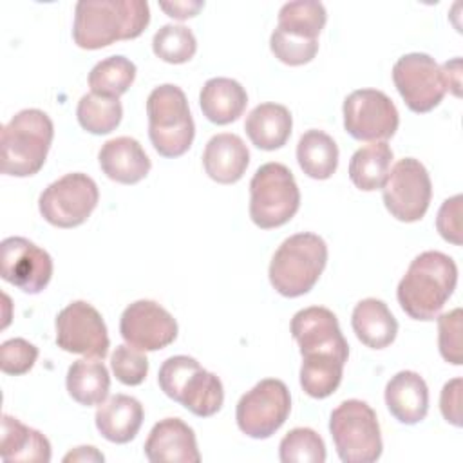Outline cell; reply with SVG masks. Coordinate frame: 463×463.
Listing matches in <instances>:
<instances>
[{
	"mask_svg": "<svg viewBox=\"0 0 463 463\" xmlns=\"http://www.w3.org/2000/svg\"><path fill=\"white\" fill-rule=\"evenodd\" d=\"M172 400L199 418L213 416L221 411L224 402L222 382L217 374L197 365L179 385Z\"/></svg>",
	"mask_w": 463,
	"mask_h": 463,
	"instance_id": "cell-26",
	"label": "cell"
},
{
	"mask_svg": "<svg viewBox=\"0 0 463 463\" xmlns=\"http://www.w3.org/2000/svg\"><path fill=\"white\" fill-rule=\"evenodd\" d=\"M159 7L175 20H186L195 16L203 7L204 2L201 0H179V2H159Z\"/></svg>",
	"mask_w": 463,
	"mask_h": 463,
	"instance_id": "cell-42",
	"label": "cell"
},
{
	"mask_svg": "<svg viewBox=\"0 0 463 463\" xmlns=\"http://www.w3.org/2000/svg\"><path fill=\"white\" fill-rule=\"evenodd\" d=\"M461 391H463V380L452 378L443 385L441 396H439L441 414L454 427H461L463 423L461 421Z\"/></svg>",
	"mask_w": 463,
	"mask_h": 463,
	"instance_id": "cell-41",
	"label": "cell"
},
{
	"mask_svg": "<svg viewBox=\"0 0 463 463\" xmlns=\"http://www.w3.org/2000/svg\"><path fill=\"white\" fill-rule=\"evenodd\" d=\"M0 432V458L5 463L51 461V443L40 430L24 425L20 420L9 414H4Z\"/></svg>",
	"mask_w": 463,
	"mask_h": 463,
	"instance_id": "cell-22",
	"label": "cell"
},
{
	"mask_svg": "<svg viewBox=\"0 0 463 463\" xmlns=\"http://www.w3.org/2000/svg\"><path fill=\"white\" fill-rule=\"evenodd\" d=\"M136 80V65L121 54L98 61L89 74L90 92L103 98L118 99Z\"/></svg>",
	"mask_w": 463,
	"mask_h": 463,
	"instance_id": "cell-32",
	"label": "cell"
},
{
	"mask_svg": "<svg viewBox=\"0 0 463 463\" xmlns=\"http://www.w3.org/2000/svg\"><path fill=\"white\" fill-rule=\"evenodd\" d=\"M392 81L405 105L416 114L436 109L447 92L439 65L425 52L402 56L392 67Z\"/></svg>",
	"mask_w": 463,
	"mask_h": 463,
	"instance_id": "cell-13",
	"label": "cell"
},
{
	"mask_svg": "<svg viewBox=\"0 0 463 463\" xmlns=\"http://www.w3.org/2000/svg\"><path fill=\"white\" fill-rule=\"evenodd\" d=\"M51 255L25 237H7L0 244V277L22 289L36 295L47 288L52 277Z\"/></svg>",
	"mask_w": 463,
	"mask_h": 463,
	"instance_id": "cell-14",
	"label": "cell"
},
{
	"mask_svg": "<svg viewBox=\"0 0 463 463\" xmlns=\"http://www.w3.org/2000/svg\"><path fill=\"white\" fill-rule=\"evenodd\" d=\"M387 212L402 222L420 221L430 204L432 183L427 168L414 157L400 159L382 186Z\"/></svg>",
	"mask_w": 463,
	"mask_h": 463,
	"instance_id": "cell-10",
	"label": "cell"
},
{
	"mask_svg": "<svg viewBox=\"0 0 463 463\" xmlns=\"http://www.w3.org/2000/svg\"><path fill=\"white\" fill-rule=\"evenodd\" d=\"M145 456L152 463L201 461L195 432L181 418H165L152 427L145 441Z\"/></svg>",
	"mask_w": 463,
	"mask_h": 463,
	"instance_id": "cell-17",
	"label": "cell"
},
{
	"mask_svg": "<svg viewBox=\"0 0 463 463\" xmlns=\"http://www.w3.org/2000/svg\"><path fill=\"white\" fill-rule=\"evenodd\" d=\"M327 20V13L322 2L313 0H295L286 2L279 11V24L275 29L280 33L302 38V40H318Z\"/></svg>",
	"mask_w": 463,
	"mask_h": 463,
	"instance_id": "cell-30",
	"label": "cell"
},
{
	"mask_svg": "<svg viewBox=\"0 0 463 463\" xmlns=\"http://www.w3.org/2000/svg\"><path fill=\"white\" fill-rule=\"evenodd\" d=\"M154 54L166 63H186L197 51V40L192 29L184 25L166 24L152 38Z\"/></svg>",
	"mask_w": 463,
	"mask_h": 463,
	"instance_id": "cell-34",
	"label": "cell"
},
{
	"mask_svg": "<svg viewBox=\"0 0 463 463\" xmlns=\"http://www.w3.org/2000/svg\"><path fill=\"white\" fill-rule=\"evenodd\" d=\"M69 396L80 405H99L107 400L110 389V376L103 362L76 360L67 369L65 378Z\"/></svg>",
	"mask_w": 463,
	"mask_h": 463,
	"instance_id": "cell-27",
	"label": "cell"
},
{
	"mask_svg": "<svg viewBox=\"0 0 463 463\" xmlns=\"http://www.w3.org/2000/svg\"><path fill=\"white\" fill-rule=\"evenodd\" d=\"M279 458L282 463H324V439L309 427L291 429L279 445Z\"/></svg>",
	"mask_w": 463,
	"mask_h": 463,
	"instance_id": "cell-35",
	"label": "cell"
},
{
	"mask_svg": "<svg viewBox=\"0 0 463 463\" xmlns=\"http://www.w3.org/2000/svg\"><path fill=\"white\" fill-rule=\"evenodd\" d=\"M291 112L280 103H260L244 121L246 136L251 145L260 150H277L284 146L291 136Z\"/></svg>",
	"mask_w": 463,
	"mask_h": 463,
	"instance_id": "cell-25",
	"label": "cell"
},
{
	"mask_svg": "<svg viewBox=\"0 0 463 463\" xmlns=\"http://www.w3.org/2000/svg\"><path fill=\"white\" fill-rule=\"evenodd\" d=\"M347 360L338 356H304L300 365V387L317 400L331 396L344 376Z\"/></svg>",
	"mask_w": 463,
	"mask_h": 463,
	"instance_id": "cell-31",
	"label": "cell"
},
{
	"mask_svg": "<svg viewBox=\"0 0 463 463\" xmlns=\"http://www.w3.org/2000/svg\"><path fill=\"white\" fill-rule=\"evenodd\" d=\"M110 367L118 382L123 385H139L148 374V360L143 351L128 344L118 345L110 354Z\"/></svg>",
	"mask_w": 463,
	"mask_h": 463,
	"instance_id": "cell-37",
	"label": "cell"
},
{
	"mask_svg": "<svg viewBox=\"0 0 463 463\" xmlns=\"http://www.w3.org/2000/svg\"><path fill=\"white\" fill-rule=\"evenodd\" d=\"M329 432L344 463H373L382 456L383 443L376 412L362 400H345L333 409Z\"/></svg>",
	"mask_w": 463,
	"mask_h": 463,
	"instance_id": "cell-7",
	"label": "cell"
},
{
	"mask_svg": "<svg viewBox=\"0 0 463 463\" xmlns=\"http://www.w3.org/2000/svg\"><path fill=\"white\" fill-rule=\"evenodd\" d=\"M344 128L358 141H385L394 136L400 114L392 99L376 89L353 90L344 99Z\"/></svg>",
	"mask_w": 463,
	"mask_h": 463,
	"instance_id": "cell-11",
	"label": "cell"
},
{
	"mask_svg": "<svg viewBox=\"0 0 463 463\" xmlns=\"http://www.w3.org/2000/svg\"><path fill=\"white\" fill-rule=\"evenodd\" d=\"M148 137L163 157H179L194 143L195 123L184 92L172 83L156 87L146 98Z\"/></svg>",
	"mask_w": 463,
	"mask_h": 463,
	"instance_id": "cell-5",
	"label": "cell"
},
{
	"mask_svg": "<svg viewBox=\"0 0 463 463\" xmlns=\"http://www.w3.org/2000/svg\"><path fill=\"white\" fill-rule=\"evenodd\" d=\"M38 358V347L25 338H9L0 345V369L5 374L20 376L33 369Z\"/></svg>",
	"mask_w": 463,
	"mask_h": 463,
	"instance_id": "cell-38",
	"label": "cell"
},
{
	"mask_svg": "<svg viewBox=\"0 0 463 463\" xmlns=\"http://www.w3.org/2000/svg\"><path fill=\"white\" fill-rule=\"evenodd\" d=\"M98 201L99 190L94 179L72 172L56 179L40 194L38 210L56 228H76L90 217Z\"/></svg>",
	"mask_w": 463,
	"mask_h": 463,
	"instance_id": "cell-8",
	"label": "cell"
},
{
	"mask_svg": "<svg viewBox=\"0 0 463 463\" xmlns=\"http://www.w3.org/2000/svg\"><path fill=\"white\" fill-rule=\"evenodd\" d=\"M56 345L65 353L103 360L110 340L99 311L85 300L65 306L56 317Z\"/></svg>",
	"mask_w": 463,
	"mask_h": 463,
	"instance_id": "cell-12",
	"label": "cell"
},
{
	"mask_svg": "<svg viewBox=\"0 0 463 463\" xmlns=\"http://www.w3.org/2000/svg\"><path fill=\"white\" fill-rule=\"evenodd\" d=\"M203 116L215 125L237 121L248 105L246 89L232 78H210L199 94Z\"/></svg>",
	"mask_w": 463,
	"mask_h": 463,
	"instance_id": "cell-23",
	"label": "cell"
},
{
	"mask_svg": "<svg viewBox=\"0 0 463 463\" xmlns=\"http://www.w3.org/2000/svg\"><path fill=\"white\" fill-rule=\"evenodd\" d=\"M297 161L307 177L329 179L338 166V146L329 134L311 128L298 139Z\"/></svg>",
	"mask_w": 463,
	"mask_h": 463,
	"instance_id": "cell-28",
	"label": "cell"
},
{
	"mask_svg": "<svg viewBox=\"0 0 463 463\" xmlns=\"http://www.w3.org/2000/svg\"><path fill=\"white\" fill-rule=\"evenodd\" d=\"M63 461H105V456L92 445L89 447H76L74 450H71L69 454L63 456Z\"/></svg>",
	"mask_w": 463,
	"mask_h": 463,
	"instance_id": "cell-44",
	"label": "cell"
},
{
	"mask_svg": "<svg viewBox=\"0 0 463 463\" xmlns=\"http://www.w3.org/2000/svg\"><path fill=\"white\" fill-rule=\"evenodd\" d=\"M461 318L459 307L438 317V345L445 362L461 365Z\"/></svg>",
	"mask_w": 463,
	"mask_h": 463,
	"instance_id": "cell-39",
	"label": "cell"
},
{
	"mask_svg": "<svg viewBox=\"0 0 463 463\" xmlns=\"http://www.w3.org/2000/svg\"><path fill=\"white\" fill-rule=\"evenodd\" d=\"M76 118L83 130L103 136L116 130L123 118V107L119 99L103 98L96 94H83L76 107Z\"/></svg>",
	"mask_w": 463,
	"mask_h": 463,
	"instance_id": "cell-33",
	"label": "cell"
},
{
	"mask_svg": "<svg viewBox=\"0 0 463 463\" xmlns=\"http://www.w3.org/2000/svg\"><path fill=\"white\" fill-rule=\"evenodd\" d=\"M289 329L302 356H338L344 360L349 356V345L338 318L327 307L309 306L297 311Z\"/></svg>",
	"mask_w": 463,
	"mask_h": 463,
	"instance_id": "cell-16",
	"label": "cell"
},
{
	"mask_svg": "<svg viewBox=\"0 0 463 463\" xmlns=\"http://www.w3.org/2000/svg\"><path fill=\"white\" fill-rule=\"evenodd\" d=\"M351 326L356 338L371 349L391 345L398 335V322L380 298L360 300L353 309Z\"/></svg>",
	"mask_w": 463,
	"mask_h": 463,
	"instance_id": "cell-24",
	"label": "cell"
},
{
	"mask_svg": "<svg viewBox=\"0 0 463 463\" xmlns=\"http://www.w3.org/2000/svg\"><path fill=\"white\" fill-rule=\"evenodd\" d=\"M291 396L282 380L266 378L241 396L235 407V420L246 436L266 439L288 420Z\"/></svg>",
	"mask_w": 463,
	"mask_h": 463,
	"instance_id": "cell-9",
	"label": "cell"
},
{
	"mask_svg": "<svg viewBox=\"0 0 463 463\" xmlns=\"http://www.w3.org/2000/svg\"><path fill=\"white\" fill-rule=\"evenodd\" d=\"M458 284V266L441 251H423L409 264L396 297L400 307L414 320H434L452 297Z\"/></svg>",
	"mask_w": 463,
	"mask_h": 463,
	"instance_id": "cell-2",
	"label": "cell"
},
{
	"mask_svg": "<svg viewBox=\"0 0 463 463\" xmlns=\"http://www.w3.org/2000/svg\"><path fill=\"white\" fill-rule=\"evenodd\" d=\"M461 194L445 199L436 217V228L439 235L456 246L461 244Z\"/></svg>",
	"mask_w": 463,
	"mask_h": 463,
	"instance_id": "cell-40",
	"label": "cell"
},
{
	"mask_svg": "<svg viewBox=\"0 0 463 463\" xmlns=\"http://www.w3.org/2000/svg\"><path fill=\"white\" fill-rule=\"evenodd\" d=\"M150 24L145 0H80L74 7L72 40L96 51L119 40L137 38Z\"/></svg>",
	"mask_w": 463,
	"mask_h": 463,
	"instance_id": "cell-1",
	"label": "cell"
},
{
	"mask_svg": "<svg viewBox=\"0 0 463 463\" xmlns=\"http://www.w3.org/2000/svg\"><path fill=\"white\" fill-rule=\"evenodd\" d=\"M392 150L385 141H373L358 148L349 161V179L364 192H373L383 186L391 170Z\"/></svg>",
	"mask_w": 463,
	"mask_h": 463,
	"instance_id": "cell-29",
	"label": "cell"
},
{
	"mask_svg": "<svg viewBox=\"0 0 463 463\" xmlns=\"http://www.w3.org/2000/svg\"><path fill=\"white\" fill-rule=\"evenodd\" d=\"M300 208V190L282 163H264L250 181V217L260 230L289 222Z\"/></svg>",
	"mask_w": 463,
	"mask_h": 463,
	"instance_id": "cell-6",
	"label": "cell"
},
{
	"mask_svg": "<svg viewBox=\"0 0 463 463\" xmlns=\"http://www.w3.org/2000/svg\"><path fill=\"white\" fill-rule=\"evenodd\" d=\"M441 76H443V83L445 89L450 90L456 98L461 96V60L454 58L450 61H445L441 67Z\"/></svg>",
	"mask_w": 463,
	"mask_h": 463,
	"instance_id": "cell-43",
	"label": "cell"
},
{
	"mask_svg": "<svg viewBox=\"0 0 463 463\" xmlns=\"http://www.w3.org/2000/svg\"><path fill=\"white\" fill-rule=\"evenodd\" d=\"M143 405L128 394H114L96 409L94 421L99 434L112 443H128L143 425Z\"/></svg>",
	"mask_w": 463,
	"mask_h": 463,
	"instance_id": "cell-21",
	"label": "cell"
},
{
	"mask_svg": "<svg viewBox=\"0 0 463 463\" xmlns=\"http://www.w3.org/2000/svg\"><path fill=\"white\" fill-rule=\"evenodd\" d=\"M123 340L139 351H159L177 338L175 318L154 300H136L119 318Z\"/></svg>",
	"mask_w": 463,
	"mask_h": 463,
	"instance_id": "cell-15",
	"label": "cell"
},
{
	"mask_svg": "<svg viewBox=\"0 0 463 463\" xmlns=\"http://www.w3.org/2000/svg\"><path fill=\"white\" fill-rule=\"evenodd\" d=\"M269 49L279 61L291 67H298V65L309 63L317 56L318 40L293 38L280 33L279 29H273L269 36Z\"/></svg>",
	"mask_w": 463,
	"mask_h": 463,
	"instance_id": "cell-36",
	"label": "cell"
},
{
	"mask_svg": "<svg viewBox=\"0 0 463 463\" xmlns=\"http://www.w3.org/2000/svg\"><path fill=\"white\" fill-rule=\"evenodd\" d=\"M327 264V244L311 232H300L277 248L269 262V282L277 293L297 298L313 289Z\"/></svg>",
	"mask_w": 463,
	"mask_h": 463,
	"instance_id": "cell-4",
	"label": "cell"
},
{
	"mask_svg": "<svg viewBox=\"0 0 463 463\" xmlns=\"http://www.w3.org/2000/svg\"><path fill=\"white\" fill-rule=\"evenodd\" d=\"M389 412L405 425L420 423L429 412V387L414 371H400L385 385Z\"/></svg>",
	"mask_w": 463,
	"mask_h": 463,
	"instance_id": "cell-20",
	"label": "cell"
},
{
	"mask_svg": "<svg viewBox=\"0 0 463 463\" xmlns=\"http://www.w3.org/2000/svg\"><path fill=\"white\" fill-rule=\"evenodd\" d=\"M52 137L54 125L43 110L24 109L16 112L2 127V174L13 177L38 174L47 159Z\"/></svg>",
	"mask_w": 463,
	"mask_h": 463,
	"instance_id": "cell-3",
	"label": "cell"
},
{
	"mask_svg": "<svg viewBox=\"0 0 463 463\" xmlns=\"http://www.w3.org/2000/svg\"><path fill=\"white\" fill-rule=\"evenodd\" d=\"M250 165V150L237 134L213 136L203 152V166L210 179L219 184L237 183Z\"/></svg>",
	"mask_w": 463,
	"mask_h": 463,
	"instance_id": "cell-19",
	"label": "cell"
},
{
	"mask_svg": "<svg viewBox=\"0 0 463 463\" xmlns=\"http://www.w3.org/2000/svg\"><path fill=\"white\" fill-rule=\"evenodd\" d=\"M101 172L121 184H136L150 172V157L137 139L119 136L103 143L98 154Z\"/></svg>",
	"mask_w": 463,
	"mask_h": 463,
	"instance_id": "cell-18",
	"label": "cell"
}]
</instances>
